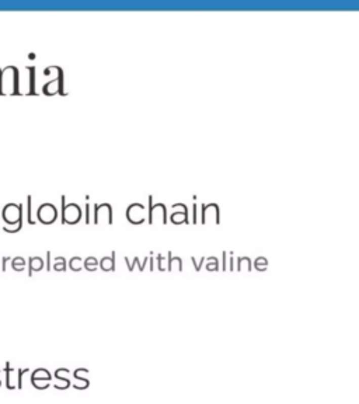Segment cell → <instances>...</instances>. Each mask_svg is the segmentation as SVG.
<instances>
[{
	"instance_id": "cell-1",
	"label": "cell",
	"mask_w": 359,
	"mask_h": 404,
	"mask_svg": "<svg viewBox=\"0 0 359 404\" xmlns=\"http://www.w3.org/2000/svg\"><path fill=\"white\" fill-rule=\"evenodd\" d=\"M2 219L5 221L3 230L7 233H17L23 228V205L9 202L2 209Z\"/></svg>"
},
{
	"instance_id": "cell-2",
	"label": "cell",
	"mask_w": 359,
	"mask_h": 404,
	"mask_svg": "<svg viewBox=\"0 0 359 404\" xmlns=\"http://www.w3.org/2000/svg\"><path fill=\"white\" fill-rule=\"evenodd\" d=\"M0 94L3 96H14L20 94L19 70L16 66H7L2 69L0 75Z\"/></svg>"
},
{
	"instance_id": "cell-3",
	"label": "cell",
	"mask_w": 359,
	"mask_h": 404,
	"mask_svg": "<svg viewBox=\"0 0 359 404\" xmlns=\"http://www.w3.org/2000/svg\"><path fill=\"white\" fill-rule=\"evenodd\" d=\"M37 217L43 224H52L56 219V208L51 204H43L38 208Z\"/></svg>"
},
{
	"instance_id": "cell-4",
	"label": "cell",
	"mask_w": 359,
	"mask_h": 404,
	"mask_svg": "<svg viewBox=\"0 0 359 404\" xmlns=\"http://www.w3.org/2000/svg\"><path fill=\"white\" fill-rule=\"evenodd\" d=\"M44 267V260L41 259V257H31L30 260H28V268H30V271H28V275H32L35 271H41Z\"/></svg>"
},
{
	"instance_id": "cell-5",
	"label": "cell",
	"mask_w": 359,
	"mask_h": 404,
	"mask_svg": "<svg viewBox=\"0 0 359 404\" xmlns=\"http://www.w3.org/2000/svg\"><path fill=\"white\" fill-rule=\"evenodd\" d=\"M51 379H52V376L45 368L35 369L31 375V380H47V382H51Z\"/></svg>"
},
{
	"instance_id": "cell-6",
	"label": "cell",
	"mask_w": 359,
	"mask_h": 404,
	"mask_svg": "<svg viewBox=\"0 0 359 404\" xmlns=\"http://www.w3.org/2000/svg\"><path fill=\"white\" fill-rule=\"evenodd\" d=\"M5 371H6V387L9 389V390H14V389H16V386L13 385V382H12V374L14 372V369L12 368L10 362H6Z\"/></svg>"
},
{
	"instance_id": "cell-7",
	"label": "cell",
	"mask_w": 359,
	"mask_h": 404,
	"mask_svg": "<svg viewBox=\"0 0 359 404\" xmlns=\"http://www.w3.org/2000/svg\"><path fill=\"white\" fill-rule=\"evenodd\" d=\"M27 70L30 73V94H35V67L28 66Z\"/></svg>"
},
{
	"instance_id": "cell-8",
	"label": "cell",
	"mask_w": 359,
	"mask_h": 404,
	"mask_svg": "<svg viewBox=\"0 0 359 404\" xmlns=\"http://www.w3.org/2000/svg\"><path fill=\"white\" fill-rule=\"evenodd\" d=\"M12 268L14 271H23L25 268V260L23 257H16L12 261Z\"/></svg>"
},
{
	"instance_id": "cell-9",
	"label": "cell",
	"mask_w": 359,
	"mask_h": 404,
	"mask_svg": "<svg viewBox=\"0 0 359 404\" xmlns=\"http://www.w3.org/2000/svg\"><path fill=\"white\" fill-rule=\"evenodd\" d=\"M27 221L30 225L35 224L32 217V197H27Z\"/></svg>"
},
{
	"instance_id": "cell-10",
	"label": "cell",
	"mask_w": 359,
	"mask_h": 404,
	"mask_svg": "<svg viewBox=\"0 0 359 404\" xmlns=\"http://www.w3.org/2000/svg\"><path fill=\"white\" fill-rule=\"evenodd\" d=\"M28 371H30L28 368L19 369V371H16V374H17V386L16 387H17L19 390H21V389H23V375L27 374Z\"/></svg>"
},
{
	"instance_id": "cell-11",
	"label": "cell",
	"mask_w": 359,
	"mask_h": 404,
	"mask_svg": "<svg viewBox=\"0 0 359 404\" xmlns=\"http://www.w3.org/2000/svg\"><path fill=\"white\" fill-rule=\"evenodd\" d=\"M31 383H32V386L37 387L39 390H45L49 387V382H47V380H31Z\"/></svg>"
},
{
	"instance_id": "cell-12",
	"label": "cell",
	"mask_w": 359,
	"mask_h": 404,
	"mask_svg": "<svg viewBox=\"0 0 359 404\" xmlns=\"http://www.w3.org/2000/svg\"><path fill=\"white\" fill-rule=\"evenodd\" d=\"M54 268H55L56 271H63V270H65V260L61 259V257H58Z\"/></svg>"
},
{
	"instance_id": "cell-13",
	"label": "cell",
	"mask_w": 359,
	"mask_h": 404,
	"mask_svg": "<svg viewBox=\"0 0 359 404\" xmlns=\"http://www.w3.org/2000/svg\"><path fill=\"white\" fill-rule=\"evenodd\" d=\"M9 260H10V257H3L2 259V271L6 272V267H7V263H9Z\"/></svg>"
},
{
	"instance_id": "cell-14",
	"label": "cell",
	"mask_w": 359,
	"mask_h": 404,
	"mask_svg": "<svg viewBox=\"0 0 359 404\" xmlns=\"http://www.w3.org/2000/svg\"><path fill=\"white\" fill-rule=\"evenodd\" d=\"M0 387H2V380H0Z\"/></svg>"
},
{
	"instance_id": "cell-15",
	"label": "cell",
	"mask_w": 359,
	"mask_h": 404,
	"mask_svg": "<svg viewBox=\"0 0 359 404\" xmlns=\"http://www.w3.org/2000/svg\"><path fill=\"white\" fill-rule=\"evenodd\" d=\"M0 75H2V69H0Z\"/></svg>"
},
{
	"instance_id": "cell-16",
	"label": "cell",
	"mask_w": 359,
	"mask_h": 404,
	"mask_svg": "<svg viewBox=\"0 0 359 404\" xmlns=\"http://www.w3.org/2000/svg\"><path fill=\"white\" fill-rule=\"evenodd\" d=\"M0 372H2V371H0Z\"/></svg>"
}]
</instances>
